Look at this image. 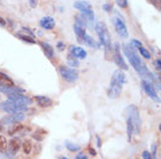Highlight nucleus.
Segmentation results:
<instances>
[{
    "instance_id": "1a4fd4ad",
    "label": "nucleus",
    "mask_w": 161,
    "mask_h": 159,
    "mask_svg": "<svg viewBox=\"0 0 161 159\" xmlns=\"http://www.w3.org/2000/svg\"><path fill=\"white\" fill-rule=\"evenodd\" d=\"M112 57H113L114 63L117 64L121 70H127V69H129L127 64L125 63L124 58H123V56H121V54H120V48H119V44L118 43L114 44V48H113V52H112Z\"/></svg>"
},
{
    "instance_id": "37998d69",
    "label": "nucleus",
    "mask_w": 161,
    "mask_h": 159,
    "mask_svg": "<svg viewBox=\"0 0 161 159\" xmlns=\"http://www.w3.org/2000/svg\"><path fill=\"white\" fill-rule=\"evenodd\" d=\"M0 5H1V1H0Z\"/></svg>"
},
{
    "instance_id": "b1692460",
    "label": "nucleus",
    "mask_w": 161,
    "mask_h": 159,
    "mask_svg": "<svg viewBox=\"0 0 161 159\" xmlns=\"http://www.w3.org/2000/svg\"><path fill=\"white\" fill-rule=\"evenodd\" d=\"M32 143H31V141H25L24 143H22V151H24V153H26V155H29L31 152H32Z\"/></svg>"
},
{
    "instance_id": "dca6fc26",
    "label": "nucleus",
    "mask_w": 161,
    "mask_h": 159,
    "mask_svg": "<svg viewBox=\"0 0 161 159\" xmlns=\"http://www.w3.org/2000/svg\"><path fill=\"white\" fill-rule=\"evenodd\" d=\"M0 86L1 87H13V86H15V84L7 74L0 72Z\"/></svg>"
},
{
    "instance_id": "f3484780",
    "label": "nucleus",
    "mask_w": 161,
    "mask_h": 159,
    "mask_svg": "<svg viewBox=\"0 0 161 159\" xmlns=\"http://www.w3.org/2000/svg\"><path fill=\"white\" fill-rule=\"evenodd\" d=\"M40 47L42 48V51L44 52L46 57H48L49 59H52L53 57H54V48H53L52 45L47 43V42H40Z\"/></svg>"
},
{
    "instance_id": "f8f14e48",
    "label": "nucleus",
    "mask_w": 161,
    "mask_h": 159,
    "mask_svg": "<svg viewBox=\"0 0 161 159\" xmlns=\"http://www.w3.org/2000/svg\"><path fill=\"white\" fill-rule=\"evenodd\" d=\"M25 120V114H9V116H6L3 121L4 124H15L18 122H21Z\"/></svg>"
},
{
    "instance_id": "393cba45",
    "label": "nucleus",
    "mask_w": 161,
    "mask_h": 159,
    "mask_svg": "<svg viewBox=\"0 0 161 159\" xmlns=\"http://www.w3.org/2000/svg\"><path fill=\"white\" fill-rule=\"evenodd\" d=\"M67 62H68V64L70 65V66H74V68H77V66L80 65L78 59L75 58V57H73L71 55H68V57H67Z\"/></svg>"
},
{
    "instance_id": "9d476101",
    "label": "nucleus",
    "mask_w": 161,
    "mask_h": 159,
    "mask_svg": "<svg viewBox=\"0 0 161 159\" xmlns=\"http://www.w3.org/2000/svg\"><path fill=\"white\" fill-rule=\"evenodd\" d=\"M8 100L13 101L14 104H16L18 106H21V107H28L29 105L33 104V100L31 98L26 95H22V94H14V95H9L8 96Z\"/></svg>"
},
{
    "instance_id": "bb28decb",
    "label": "nucleus",
    "mask_w": 161,
    "mask_h": 159,
    "mask_svg": "<svg viewBox=\"0 0 161 159\" xmlns=\"http://www.w3.org/2000/svg\"><path fill=\"white\" fill-rule=\"evenodd\" d=\"M0 159H15V156L13 155V153H11L9 151L3 152V153H1V157H0Z\"/></svg>"
},
{
    "instance_id": "0eeeda50",
    "label": "nucleus",
    "mask_w": 161,
    "mask_h": 159,
    "mask_svg": "<svg viewBox=\"0 0 161 159\" xmlns=\"http://www.w3.org/2000/svg\"><path fill=\"white\" fill-rule=\"evenodd\" d=\"M0 108L4 111L8 113V114H24L25 111H27V107H21V106H18L16 104H14L11 100H7V101H4L0 104Z\"/></svg>"
},
{
    "instance_id": "c756f323",
    "label": "nucleus",
    "mask_w": 161,
    "mask_h": 159,
    "mask_svg": "<svg viewBox=\"0 0 161 159\" xmlns=\"http://www.w3.org/2000/svg\"><path fill=\"white\" fill-rule=\"evenodd\" d=\"M103 9H104L105 12L110 13L111 11H112V5L111 4H104L103 5Z\"/></svg>"
},
{
    "instance_id": "72a5a7b5",
    "label": "nucleus",
    "mask_w": 161,
    "mask_h": 159,
    "mask_svg": "<svg viewBox=\"0 0 161 159\" xmlns=\"http://www.w3.org/2000/svg\"><path fill=\"white\" fill-rule=\"evenodd\" d=\"M152 152H153V158L152 159H157V144L152 145Z\"/></svg>"
},
{
    "instance_id": "20e7f679",
    "label": "nucleus",
    "mask_w": 161,
    "mask_h": 159,
    "mask_svg": "<svg viewBox=\"0 0 161 159\" xmlns=\"http://www.w3.org/2000/svg\"><path fill=\"white\" fill-rule=\"evenodd\" d=\"M126 116H127V121L131 122L133 128V134L134 135H139L141 127V119L140 113H139V108L134 105H130L126 108Z\"/></svg>"
},
{
    "instance_id": "9b49d317",
    "label": "nucleus",
    "mask_w": 161,
    "mask_h": 159,
    "mask_svg": "<svg viewBox=\"0 0 161 159\" xmlns=\"http://www.w3.org/2000/svg\"><path fill=\"white\" fill-rule=\"evenodd\" d=\"M141 86H142V88H144V91L146 92V94H147L151 99H153L154 101L160 102V98H159V95L157 94V91H155V88L153 87V85H152L151 81L142 79V81H141Z\"/></svg>"
},
{
    "instance_id": "2eb2a0df",
    "label": "nucleus",
    "mask_w": 161,
    "mask_h": 159,
    "mask_svg": "<svg viewBox=\"0 0 161 159\" xmlns=\"http://www.w3.org/2000/svg\"><path fill=\"white\" fill-rule=\"evenodd\" d=\"M40 26L46 30H52L55 27V20L52 16H44L40 20Z\"/></svg>"
},
{
    "instance_id": "7ed1b4c3",
    "label": "nucleus",
    "mask_w": 161,
    "mask_h": 159,
    "mask_svg": "<svg viewBox=\"0 0 161 159\" xmlns=\"http://www.w3.org/2000/svg\"><path fill=\"white\" fill-rule=\"evenodd\" d=\"M96 32L98 34V37H99V42L105 49V56L108 58H110V56H112L113 48L112 44H111V37H110L106 24L104 22H98L96 24Z\"/></svg>"
},
{
    "instance_id": "423d86ee",
    "label": "nucleus",
    "mask_w": 161,
    "mask_h": 159,
    "mask_svg": "<svg viewBox=\"0 0 161 159\" xmlns=\"http://www.w3.org/2000/svg\"><path fill=\"white\" fill-rule=\"evenodd\" d=\"M58 72H60L61 77L68 81V83H75L78 79V71L74 68H69V66H64L61 65L58 68Z\"/></svg>"
},
{
    "instance_id": "ea45409f",
    "label": "nucleus",
    "mask_w": 161,
    "mask_h": 159,
    "mask_svg": "<svg viewBox=\"0 0 161 159\" xmlns=\"http://www.w3.org/2000/svg\"><path fill=\"white\" fill-rule=\"evenodd\" d=\"M89 150H90V153H91V155H92V156H96V151H95V150H93L92 147H90V149H89Z\"/></svg>"
},
{
    "instance_id": "a19ab883",
    "label": "nucleus",
    "mask_w": 161,
    "mask_h": 159,
    "mask_svg": "<svg viewBox=\"0 0 161 159\" xmlns=\"http://www.w3.org/2000/svg\"><path fill=\"white\" fill-rule=\"evenodd\" d=\"M60 159H68V158H67V157H64V156H63V157H61Z\"/></svg>"
},
{
    "instance_id": "f704fd0d",
    "label": "nucleus",
    "mask_w": 161,
    "mask_h": 159,
    "mask_svg": "<svg viewBox=\"0 0 161 159\" xmlns=\"http://www.w3.org/2000/svg\"><path fill=\"white\" fill-rule=\"evenodd\" d=\"M154 64H155V69H157L158 71H160L161 70V68H160V65H161V60H160V58H158L155 62H154Z\"/></svg>"
},
{
    "instance_id": "f257e3e1",
    "label": "nucleus",
    "mask_w": 161,
    "mask_h": 159,
    "mask_svg": "<svg viewBox=\"0 0 161 159\" xmlns=\"http://www.w3.org/2000/svg\"><path fill=\"white\" fill-rule=\"evenodd\" d=\"M123 49H124V52L126 57H127V59H129L130 64L132 65L134 70L140 74L141 78H144V80H152V81H155V78L154 76L151 73L147 66H146L144 62L140 59V57L137 55V52L133 50V48L130 45V44H124L123 45Z\"/></svg>"
},
{
    "instance_id": "c9c22d12",
    "label": "nucleus",
    "mask_w": 161,
    "mask_h": 159,
    "mask_svg": "<svg viewBox=\"0 0 161 159\" xmlns=\"http://www.w3.org/2000/svg\"><path fill=\"white\" fill-rule=\"evenodd\" d=\"M29 1V6L32 8H35L37 6V0H28Z\"/></svg>"
},
{
    "instance_id": "6e6552de",
    "label": "nucleus",
    "mask_w": 161,
    "mask_h": 159,
    "mask_svg": "<svg viewBox=\"0 0 161 159\" xmlns=\"http://www.w3.org/2000/svg\"><path fill=\"white\" fill-rule=\"evenodd\" d=\"M113 24H114V29L121 38H127L129 37V32H127V27L125 24L124 20L120 18H114L113 19Z\"/></svg>"
},
{
    "instance_id": "a211bd4d",
    "label": "nucleus",
    "mask_w": 161,
    "mask_h": 159,
    "mask_svg": "<svg viewBox=\"0 0 161 159\" xmlns=\"http://www.w3.org/2000/svg\"><path fill=\"white\" fill-rule=\"evenodd\" d=\"M74 30H75V34L77 36V41L78 42H82L83 40V37L86 35V32H85V28H82L80 26H77V24H74Z\"/></svg>"
},
{
    "instance_id": "6ab92c4d",
    "label": "nucleus",
    "mask_w": 161,
    "mask_h": 159,
    "mask_svg": "<svg viewBox=\"0 0 161 159\" xmlns=\"http://www.w3.org/2000/svg\"><path fill=\"white\" fill-rule=\"evenodd\" d=\"M15 37L20 38V40L24 41V42H27V43H31V44L35 43V40H34V37H32V36H29V35H26V34H24L22 32L15 33Z\"/></svg>"
},
{
    "instance_id": "79ce46f5",
    "label": "nucleus",
    "mask_w": 161,
    "mask_h": 159,
    "mask_svg": "<svg viewBox=\"0 0 161 159\" xmlns=\"http://www.w3.org/2000/svg\"><path fill=\"white\" fill-rule=\"evenodd\" d=\"M3 129V124H1V122H0V130Z\"/></svg>"
},
{
    "instance_id": "473e14b6",
    "label": "nucleus",
    "mask_w": 161,
    "mask_h": 159,
    "mask_svg": "<svg viewBox=\"0 0 161 159\" xmlns=\"http://www.w3.org/2000/svg\"><path fill=\"white\" fill-rule=\"evenodd\" d=\"M142 159H152L151 153H149L148 151H144L142 152Z\"/></svg>"
},
{
    "instance_id": "4be33fe9",
    "label": "nucleus",
    "mask_w": 161,
    "mask_h": 159,
    "mask_svg": "<svg viewBox=\"0 0 161 159\" xmlns=\"http://www.w3.org/2000/svg\"><path fill=\"white\" fill-rule=\"evenodd\" d=\"M64 145H65V147L68 149L69 151H80V146L78 145V144L71 143L70 141H65Z\"/></svg>"
},
{
    "instance_id": "c85d7f7f",
    "label": "nucleus",
    "mask_w": 161,
    "mask_h": 159,
    "mask_svg": "<svg viewBox=\"0 0 161 159\" xmlns=\"http://www.w3.org/2000/svg\"><path fill=\"white\" fill-rule=\"evenodd\" d=\"M149 3H151V4L153 5L154 7L155 8H158V9H159V11H160L161 9V0H148Z\"/></svg>"
},
{
    "instance_id": "a878e982",
    "label": "nucleus",
    "mask_w": 161,
    "mask_h": 159,
    "mask_svg": "<svg viewBox=\"0 0 161 159\" xmlns=\"http://www.w3.org/2000/svg\"><path fill=\"white\" fill-rule=\"evenodd\" d=\"M139 51H140L141 56H142L144 58H146V59H149V58H151V54H149L148 50H147L146 48H144V47H140V48H139Z\"/></svg>"
},
{
    "instance_id": "5701e85b",
    "label": "nucleus",
    "mask_w": 161,
    "mask_h": 159,
    "mask_svg": "<svg viewBox=\"0 0 161 159\" xmlns=\"http://www.w3.org/2000/svg\"><path fill=\"white\" fill-rule=\"evenodd\" d=\"M7 146H8V143H7L6 137L3 135H0V152H1V153H3V152H6Z\"/></svg>"
},
{
    "instance_id": "e433bc0d",
    "label": "nucleus",
    "mask_w": 161,
    "mask_h": 159,
    "mask_svg": "<svg viewBox=\"0 0 161 159\" xmlns=\"http://www.w3.org/2000/svg\"><path fill=\"white\" fill-rule=\"evenodd\" d=\"M5 26H6V20L0 15V27H5Z\"/></svg>"
},
{
    "instance_id": "aec40b11",
    "label": "nucleus",
    "mask_w": 161,
    "mask_h": 159,
    "mask_svg": "<svg viewBox=\"0 0 161 159\" xmlns=\"http://www.w3.org/2000/svg\"><path fill=\"white\" fill-rule=\"evenodd\" d=\"M19 149H20V141L18 138H13L9 142V152L13 153V155H15Z\"/></svg>"
},
{
    "instance_id": "cd10ccee",
    "label": "nucleus",
    "mask_w": 161,
    "mask_h": 159,
    "mask_svg": "<svg viewBox=\"0 0 161 159\" xmlns=\"http://www.w3.org/2000/svg\"><path fill=\"white\" fill-rule=\"evenodd\" d=\"M116 3H117V5L120 8H126L127 6H129V3H127V0H116Z\"/></svg>"
},
{
    "instance_id": "4468645a",
    "label": "nucleus",
    "mask_w": 161,
    "mask_h": 159,
    "mask_svg": "<svg viewBox=\"0 0 161 159\" xmlns=\"http://www.w3.org/2000/svg\"><path fill=\"white\" fill-rule=\"evenodd\" d=\"M35 101H36L37 106H40L42 108H48L53 106V100L48 96H44V95H37L35 96Z\"/></svg>"
},
{
    "instance_id": "ddd939ff",
    "label": "nucleus",
    "mask_w": 161,
    "mask_h": 159,
    "mask_svg": "<svg viewBox=\"0 0 161 159\" xmlns=\"http://www.w3.org/2000/svg\"><path fill=\"white\" fill-rule=\"evenodd\" d=\"M70 55L77 58V59H85L86 58V51L80 47H70Z\"/></svg>"
},
{
    "instance_id": "58836bf2",
    "label": "nucleus",
    "mask_w": 161,
    "mask_h": 159,
    "mask_svg": "<svg viewBox=\"0 0 161 159\" xmlns=\"http://www.w3.org/2000/svg\"><path fill=\"white\" fill-rule=\"evenodd\" d=\"M96 138H97V145H98V147H101V139H99V137L98 136H96Z\"/></svg>"
},
{
    "instance_id": "39448f33",
    "label": "nucleus",
    "mask_w": 161,
    "mask_h": 159,
    "mask_svg": "<svg viewBox=\"0 0 161 159\" xmlns=\"http://www.w3.org/2000/svg\"><path fill=\"white\" fill-rule=\"evenodd\" d=\"M74 7L82 13V15L86 19L88 23H93V21H95V14H93L92 6L90 5V3L84 1V0H77V1L74 3Z\"/></svg>"
},
{
    "instance_id": "412c9836",
    "label": "nucleus",
    "mask_w": 161,
    "mask_h": 159,
    "mask_svg": "<svg viewBox=\"0 0 161 159\" xmlns=\"http://www.w3.org/2000/svg\"><path fill=\"white\" fill-rule=\"evenodd\" d=\"M75 24H77V26H80L82 28H86L88 21L82 14H77V15H75Z\"/></svg>"
},
{
    "instance_id": "4c0bfd02",
    "label": "nucleus",
    "mask_w": 161,
    "mask_h": 159,
    "mask_svg": "<svg viewBox=\"0 0 161 159\" xmlns=\"http://www.w3.org/2000/svg\"><path fill=\"white\" fill-rule=\"evenodd\" d=\"M75 159H88V157H86L85 155H83V153H78Z\"/></svg>"
},
{
    "instance_id": "7c9ffc66",
    "label": "nucleus",
    "mask_w": 161,
    "mask_h": 159,
    "mask_svg": "<svg viewBox=\"0 0 161 159\" xmlns=\"http://www.w3.org/2000/svg\"><path fill=\"white\" fill-rule=\"evenodd\" d=\"M131 43H132V45H134L136 48H140V47H142V43H141L140 41H138V40H132L131 41Z\"/></svg>"
},
{
    "instance_id": "2f4dec72",
    "label": "nucleus",
    "mask_w": 161,
    "mask_h": 159,
    "mask_svg": "<svg viewBox=\"0 0 161 159\" xmlns=\"http://www.w3.org/2000/svg\"><path fill=\"white\" fill-rule=\"evenodd\" d=\"M56 48L58 49L60 51H63V50L65 49V44L63 43V42H58V43H57V45H56Z\"/></svg>"
},
{
    "instance_id": "f03ea898",
    "label": "nucleus",
    "mask_w": 161,
    "mask_h": 159,
    "mask_svg": "<svg viewBox=\"0 0 161 159\" xmlns=\"http://www.w3.org/2000/svg\"><path fill=\"white\" fill-rule=\"evenodd\" d=\"M125 83H126V77H125L124 72L121 70H117L113 72L111 81H110L109 91H108V96L110 99H117L118 96L120 95Z\"/></svg>"
}]
</instances>
